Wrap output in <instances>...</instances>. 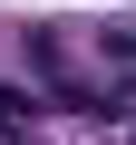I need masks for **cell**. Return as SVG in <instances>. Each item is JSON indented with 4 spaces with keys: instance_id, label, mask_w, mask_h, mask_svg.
Returning <instances> with one entry per match:
<instances>
[{
    "instance_id": "obj_1",
    "label": "cell",
    "mask_w": 136,
    "mask_h": 145,
    "mask_svg": "<svg viewBox=\"0 0 136 145\" xmlns=\"http://www.w3.org/2000/svg\"><path fill=\"white\" fill-rule=\"evenodd\" d=\"M29 116H39V106H29L20 87H0V135H29Z\"/></svg>"
}]
</instances>
